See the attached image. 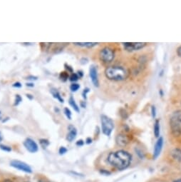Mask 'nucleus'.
I'll return each mask as SVG.
<instances>
[{
	"label": "nucleus",
	"mask_w": 181,
	"mask_h": 182,
	"mask_svg": "<svg viewBox=\"0 0 181 182\" xmlns=\"http://www.w3.org/2000/svg\"><path fill=\"white\" fill-rule=\"evenodd\" d=\"M132 156L128 151L119 150L111 152L108 156V162L118 170L128 168L131 164Z\"/></svg>",
	"instance_id": "nucleus-1"
},
{
	"label": "nucleus",
	"mask_w": 181,
	"mask_h": 182,
	"mask_svg": "<svg viewBox=\"0 0 181 182\" xmlns=\"http://www.w3.org/2000/svg\"><path fill=\"white\" fill-rule=\"evenodd\" d=\"M105 75L109 80L120 81L126 79L129 76V72L121 66L108 67L105 70Z\"/></svg>",
	"instance_id": "nucleus-2"
},
{
	"label": "nucleus",
	"mask_w": 181,
	"mask_h": 182,
	"mask_svg": "<svg viewBox=\"0 0 181 182\" xmlns=\"http://www.w3.org/2000/svg\"><path fill=\"white\" fill-rule=\"evenodd\" d=\"M170 127L172 134L175 136L181 135V110H177L172 114L170 119Z\"/></svg>",
	"instance_id": "nucleus-3"
},
{
	"label": "nucleus",
	"mask_w": 181,
	"mask_h": 182,
	"mask_svg": "<svg viewBox=\"0 0 181 182\" xmlns=\"http://www.w3.org/2000/svg\"><path fill=\"white\" fill-rule=\"evenodd\" d=\"M101 123L102 132L106 136H110L113 132V128H114L113 121L108 116L103 114L101 116Z\"/></svg>",
	"instance_id": "nucleus-4"
},
{
	"label": "nucleus",
	"mask_w": 181,
	"mask_h": 182,
	"mask_svg": "<svg viewBox=\"0 0 181 182\" xmlns=\"http://www.w3.org/2000/svg\"><path fill=\"white\" fill-rule=\"evenodd\" d=\"M99 57L100 59L106 64L111 63L115 57L114 51L109 47H104L100 52Z\"/></svg>",
	"instance_id": "nucleus-5"
},
{
	"label": "nucleus",
	"mask_w": 181,
	"mask_h": 182,
	"mask_svg": "<svg viewBox=\"0 0 181 182\" xmlns=\"http://www.w3.org/2000/svg\"><path fill=\"white\" fill-rule=\"evenodd\" d=\"M124 50L128 52H132L134 51L141 50L145 46V42H125L122 43Z\"/></svg>",
	"instance_id": "nucleus-6"
},
{
	"label": "nucleus",
	"mask_w": 181,
	"mask_h": 182,
	"mask_svg": "<svg viewBox=\"0 0 181 182\" xmlns=\"http://www.w3.org/2000/svg\"><path fill=\"white\" fill-rule=\"evenodd\" d=\"M10 165L11 167L15 168V169L20 170L26 173H32V169L29 165L25 162H21L19 160H13L10 162Z\"/></svg>",
	"instance_id": "nucleus-7"
},
{
	"label": "nucleus",
	"mask_w": 181,
	"mask_h": 182,
	"mask_svg": "<svg viewBox=\"0 0 181 182\" xmlns=\"http://www.w3.org/2000/svg\"><path fill=\"white\" fill-rule=\"evenodd\" d=\"M24 146L30 153H36L38 151V145L33 139L27 138L24 142Z\"/></svg>",
	"instance_id": "nucleus-8"
},
{
	"label": "nucleus",
	"mask_w": 181,
	"mask_h": 182,
	"mask_svg": "<svg viewBox=\"0 0 181 182\" xmlns=\"http://www.w3.org/2000/svg\"><path fill=\"white\" fill-rule=\"evenodd\" d=\"M89 75L93 84L94 87H99V76H98V71L96 67L91 66L89 69Z\"/></svg>",
	"instance_id": "nucleus-9"
},
{
	"label": "nucleus",
	"mask_w": 181,
	"mask_h": 182,
	"mask_svg": "<svg viewBox=\"0 0 181 182\" xmlns=\"http://www.w3.org/2000/svg\"><path fill=\"white\" fill-rule=\"evenodd\" d=\"M163 137H159V139H158V141L155 143V147H154V158H157L158 157L160 154H161L162 149H163Z\"/></svg>",
	"instance_id": "nucleus-10"
},
{
	"label": "nucleus",
	"mask_w": 181,
	"mask_h": 182,
	"mask_svg": "<svg viewBox=\"0 0 181 182\" xmlns=\"http://www.w3.org/2000/svg\"><path fill=\"white\" fill-rule=\"evenodd\" d=\"M68 129L69 132L66 136V139L69 142H71L76 139V135H77V130H76L75 127H74L73 125H69L68 127Z\"/></svg>",
	"instance_id": "nucleus-11"
},
{
	"label": "nucleus",
	"mask_w": 181,
	"mask_h": 182,
	"mask_svg": "<svg viewBox=\"0 0 181 182\" xmlns=\"http://www.w3.org/2000/svg\"><path fill=\"white\" fill-rule=\"evenodd\" d=\"M129 142V138L128 136L124 134H118L116 137V143L118 146H126Z\"/></svg>",
	"instance_id": "nucleus-12"
},
{
	"label": "nucleus",
	"mask_w": 181,
	"mask_h": 182,
	"mask_svg": "<svg viewBox=\"0 0 181 182\" xmlns=\"http://www.w3.org/2000/svg\"><path fill=\"white\" fill-rule=\"evenodd\" d=\"M50 92H51V94H52L53 97L55 98V99H57L58 101H59V102H61V103H64V100L63 98L61 97V94H60L59 92L57 89H55V88L51 89Z\"/></svg>",
	"instance_id": "nucleus-13"
},
{
	"label": "nucleus",
	"mask_w": 181,
	"mask_h": 182,
	"mask_svg": "<svg viewBox=\"0 0 181 182\" xmlns=\"http://www.w3.org/2000/svg\"><path fill=\"white\" fill-rule=\"evenodd\" d=\"M171 155H172L173 158L174 159L178 161V162H181V149H174L171 152Z\"/></svg>",
	"instance_id": "nucleus-14"
},
{
	"label": "nucleus",
	"mask_w": 181,
	"mask_h": 182,
	"mask_svg": "<svg viewBox=\"0 0 181 182\" xmlns=\"http://www.w3.org/2000/svg\"><path fill=\"white\" fill-rule=\"evenodd\" d=\"M74 44H75L76 46H81V47H87V48H91L94 46H96L99 43L96 42H74Z\"/></svg>",
	"instance_id": "nucleus-15"
},
{
	"label": "nucleus",
	"mask_w": 181,
	"mask_h": 182,
	"mask_svg": "<svg viewBox=\"0 0 181 182\" xmlns=\"http://www.w3.org/2000/svg\"><path fill=\"white\" fill-rule=\"evenodd\" d=\"M69 104H70V106L74 109V111H76L77 113L80 112L79 107H78V104H76L75 99H74V98L72 97V96H71V97H70V98H69Z\"/></svg>",
	"instance_id": "nucleus-16"
},
{
	"label": "nucleus",
	"mask_w": 181,
	"mask_h": 182,
	"mask_svg": "<svg viewBox=\"0 0 181 182\" xmlns=\"http://www.w3.org/2000/svg\"><path fill=\"white\" fill-rule=\"evenodd\" d=\"M160 129H161V127H160V121L158 119H157L155 121L154 130L155 136L157 137V138H158L160 136Z\"/></svg>",
	"instance_id": "nucleus-17"
},
{
	"label": "nucleus",
	"mask_w": 181,
	"mask_h": 182,
	"mask_svg": "<svg viewBox=\"0 0 181 182\" xmlns=\"http://www.w3.org/2000/svg\"><path fill=\"white\" fill-rule=\"evenodd\" d=\"M69 78V74L66 72H61V73H60V74H59V79H61L62 81H64V82H65V81H66L67 80H68Z\"/></svg>",
	"instance_id": "nucleus-18"
},
{
	"label": "nucleus",
	"mask_w": 181,
	"mask_h": 182,
	"mask_svg": "<svg viewBox=\"0 0 181 182\" xmlns=\"http://www.w3.org/2000/svg\"><path fill=\"white\" fill-rule=\"evenodd\" d=\"M39 143H40L41 146H42L44 149H46L50 144L49 141H48V140L46 139H41L40 140H39Z\"/></svg>",
	"instance_id": "nucleus-19"
},
{
	"label": "nucleus",
	"mask_w": 181,
	"mask_h": 182,
	"mask_svg": "<svg viewBox=\"0 0 181 182\" xmlns=\"http://www.w3.org/2000/svg\"><path fill=\"white\" fill-rule=\"evenodd\" d=\"M64 113L65 115H66V118L68 119L71 120V111L70 109L69 108H67V107H65L64 109Z\"/></svg>",
	"instance_id": "nucleus-20"
},
{
	"label": "nucleus",
	"mask_w": 181,
	"mask_h": 182,
	"mask_svg": "<svg viewBox=\"0 0 181 182\" xmlns=\"http://www.w3.org/2000/svg\"><path fill=\"white\" fill-rule=\"evenodd\" d=\"M78 79H80V78L76 73H72L71 74V75L69 76V80H70L71 81H72V82L77 81L78 80Z\"/></svg>",
	"instance_id": "nucleus-21"
},
{
	"label": "nucleus",
	"mask_w": 181,
	"mask_h": 182,
	"mask_svg": "<svg viewBox=\"0 0 181 182\" xmlns=\"http://www.w3.org/2000/svg\"><path fill=\"white\" fill-rule=\"evenodd\" d=\"M80 89V85L76 83H74L70 86V89L71 90V92H75L76 91H78Z\"/></svg>",
	"instance_id": "nucleus-22"
},
{
	"label": "nucleus",
	"mask_w": 181,
	"mask_h": 182,
	"mask_svg": "<svg viewBox=\"0 0 181 182\" xmlns=\"http://www.w3.org/2000/svg\"><path fill=\"white\" fill-rule=\"evenodd\" d=\"M21 102H22V98L19 94H17L15 97V104H14V106H18Z\"/></svg>",
	"instance_id": "nucleus-23"
},
{
	"label": "nucleus",
	"mask_w": 181,
	"mask_h": 182,
	"mask_svg": "<svg viewBox=\"0 0 181 182\" xmlns=\"http://www.w3.org/2000/svg\"><path fill=\"white\" fill-rule=\"evenodd\" d=\"M0 149L4 151H7V152H9V151H11V148L10 146L3 145V144H1V145H0Z\"/></svg>",
	"instance_id": "nucleus-24"
},
{
	"label": "nucleus",
	"mask_w": 181,
	"mask_h": 182,
	"mask_svg": "<svg viewBox=\"0 0 181 182\" xmlns=\"http://www.w3.org/2000/svg\"><path fill=\"white\" fill-rule=\"evenodd\" d=\"M120 116H121V117L124 119H126L128 118V114L126 112V111L125 110V109H120Z\"/></svg>",
	"instance_id": "nucleus-25"
},
{
	"label": "nucleus",
	"mask_w": 181,
	"mask_h": 182,
	"mask_svg": "<svg viewBox=\"0 0 181 182\" xmlns=\"http://www.w3.org/2000/svg\"><path fill=\"white\" fill-rule=\"evenodd\" d=\"M151 116L154 119H155V116H156V108L154 105L151 106Z\"/></svg>",
	"instance_id": "nucleus-26"
},
{
	"label": "nucleus",
	"mask_w": 181,
	"mask_h": 182,
	"mask_svg": "<svg viewBox=\"0 0 181 182\" xmlns=\"http://www.w3.org/2000/svg\"><path fill=\"white\" fill-rule=\"evenodd\" d=\"M89 88H86V89H83V91L82 96H83V99H84L85 100H86V99H87L86 95H87V93H89Z\"/></svg>",
	"instance_id": "nucleus-27"
},
{
	"label": "nucleus",
	"mask_w": 181,
	"mask_h": 182,
	"mask_svg": "<svg viewBox=\"0 0 181 182\" xmlns=\"http://www.w3.org/2000/svg\"><path fill=\"white\" fill-rule=\"evenodd\" d=\"M67 149L66 148H65L64 146H61V148L59 149V154L61 155H63V154H66V152H67Z\"/></svg>",
	"instance_id": "nucleus-28"
},
{
	"label": "nucleus",
	"mask_w": 181,
	"mask_h": 182,
	"mask_svg": "<svg viewBox=\"0 0 181 182\" xmlns=\"http://www.w3.org/2000/svg\"><path fill=\"white\" fill-rule=\"evenodd\" d=\"M64 67L66 70H68V72H70V73H74V69L71 66H69V65H68L67 64H65Z\"/></svg>",
	"instance_id": "nucleus-29"
},
{
	"label": "nucleus",
	"mask_w": 181,
	"mask_h": 182,
	"mask_svg": "<svg viewBox=\"0 0 181 182\" xmlns=\"http://www.w3.org/2000/svg\"><path fill=\"white\" fill-rule=\"evenodd\" d=\"M37 79H38L37 76H33V75L28 76L27 77V79H28V80H30V81H36V80H37Z\"/></svg>",
	"instance_id": "nucleus-30"
},
{
	"label": "nucleus",
	"mask_w": 181,
	"mask_h": 182,
	"mask_svg": "<svg viewBox=\"0 0 181 182\" xmlns=\"http://www.w3.org/2000/svg\"><path fill=\"white\" fill-rule=\"evenodd\" d=\"M12 87H15V88H21L22 87V85L20 82H19V81H17V82H15V83L13 84Z\"/></svg>",
	"instance_id": "nucleus-31"
},
{
	"label": "nucleus",
	"mask_w": 181,
	"mask_h": 182,
	"mask_svg": "<svg viewBox=\"0 0 181 182\" xmlns=\"http://www.w3.org/2000/svg\"><path fill=\"white\" fill-rule=\"evenodd\" d=\"M81 64H83V65H84V64H86L88 62H89V59H87V58H82V59H81Z\"/></svg>",
	"instance_id": "nucleus-32"
},
{
	"label": "nucleus",
	"mask_w": 181,
	"mask_h": 182,
	"mask_svg": "<svg viewBox=\"0 0 181 182\" xmlns=\"http://www.w3.org/2000/svg\"><path fill=\"white\" fill-rule=\"evenodd\" d=\"M83 144H84V141H83V140H78V141L76 142V145L77 146H83Z\"/></svg>",
	"instance_id": "nucleus-33"
},
{
	"label": "nucleus",
	"mask_w": 181,
	"mask_h": 182,
	"mask_svg": "<svg viewBox=\"0 0 181 182\" xmlns=\"http://www.w3.org/2000/svg\"><path fill=\"white\" fill-rule=\"evenodd\" d=\"M177 54H178V55L180 57H181V46H179V47L178 48V50H177Z\"/></svg>",
	"instance_id": "nucleus-34"
},
{
	"label": "nucleus",
	"mask_w": 181,
	"mask_h": 182,
	"mask_svg": "<svg viewBox=\"0 0 181 182\" xmlns=\"http://www.w3.org/2000/svg\"><path fill=\"white\" fill-rule=\"evenodd\" d=\"M86 143L87 144H91L92 143V139H90V138H87L86 139Z\"/></svg>",
	"instance_id": "nucleus-35"
},
{
	"label": "nucleus",
	"mask_w": 181,
	"mask_h": 182,
	"mask_svg": "<svg viewBox=\"0 0 181 182\" xmlns=\"http://www.w3.org/2000/svg\"><path fill=\"white\" fill-rule=\"evenodd\" d=\"M77 74H78V76H79V78H82V76H83V73L82 71H78Z\"/></svg>",
	"instance_id": "nucleus-36"
},
{
	"label": "nucleus",
	"mask_w": 181,
	"mask_h": 182,
	"mask_svg": "<svg viewBox=\"0 0 181 182\" xmlns=\"http://www.w3.org/2000/svg\"><path fill=\"white\" fill-rule=\"evenodd\" d=\"M26 86L28 87H34V84L33 83H27L26 84Z\"/></svg>",
	"instance_id": "nucleus-37"
},
{
	"label": "nucleus",
	"mask_w": 181,
	"mask_h": 182,
	"mask_svg": "<svg viewBox=\"0 0 181 182\" xmlns=\"http://www.w3.org/2000/svg\"><path fill=\"white\" fill-rule=\"evenodd\" d=\"M101 173L103 174H106V175H108V174H111L110 172L107 171H105V170H102V171H101Z\"/></svg>",
	"instance_id": "nucleus-38"
},
{
	"label": "nucleus",
	"mask_w": 181,
	"mask_h": 182,
	"mask_svg": "<svg viewBox=\"0 0 181 182\" xmlns=\"http://www.w3.org/2000/svg\"><path fill=\"white\" fill-rule=\"evenodd\" d=\"M27 98H29V99L30 100H32V99H34V97H33V96H32V94H27Z\"/></svg>",
	"instance_id": "nucleus-39"
},
{
	"label": "nucleus",
	"mask_w": 181,
	"mask_h": 182,
	"mask_svg": "<svg viewBox=\"0 0 181 182\" xmlns=\"http://www.w3.org/2000/svg\"><path fill=\"white\" fill-rule=\"evenodd\" d=\"M81 106L83 108H86V102H81Z\"/></svg>",
	"instance_id": "nucleus-40"
},
{
	"label": "nucleus",
	"mask_w": 181,
	"mask_h": 182,
	"mask_svg": "<svg viewBox=\"0 0 181 182\" xmlns=\"http://www.w3.org/2000/svg\"><path fill=\"white\" fill-rule=\"evenodd\" d=\"M160 94H161V97H163V90H162V89H161V90H160Z\"/></svg>",
	"instance_id": "nucleus-41"
},
{
	"label": "nucleus",
	"mask_w": 181,
	"mask_h": 182,
	"mask_svg": "<svg viewBox=\"0 0 181 182\" xmlns=\"http://www.w3.org/2000/svg\"><path fill=\"white\" fill-rule=\"evenodd\" d=\"M3 182H13L12 181L9 180V179H6V180H4Z\"/></svg>",
	"instance_id": "nucleus-42"
},
{
	"label": "nucleus",
	"mask_w": 181,
	"mask_h": 182,
	"mask_svg": "<svg viewBox=\"0 0 181 182\" xmlns=\"http://www.w3.org/2000/svg\"><path fill=\"white\" fill-rule=\"evenodd\" d=\"M173 182H181V179H177V180H175V181H173Z\"/></svg>",
	"instance_id": "nucleus-43"
},
{
	"label": "nucleus",
	"mask_w": 181,
	"mask_h": 182,
	"mask_svg": "<svg viewBox=\"0 0 181 182\" xmlns=\"http://www.w3.org/2000/svg\"><path fill=\"white\" fill-rule=\"evenodd\" d=\"M2 141V136L1 133H0V142H1Z\"/></svg>",
	"instance_id": "nucleus-44"
},
{
	"label": "nucleus",
	"mask_w": 181,
	"mask_h": 182,
	"mask_svg": "<svg viewBox=\"0 0 181 182\" xmlns=\"http://www.w3.org/2000/svg\"><path fill=\"white\" fill-rule=\"evenodd\" d=\"M0 115H1V111H0Z\"/></svg>",
	"instance_id": "nucleus-45"
}]
</instances>
